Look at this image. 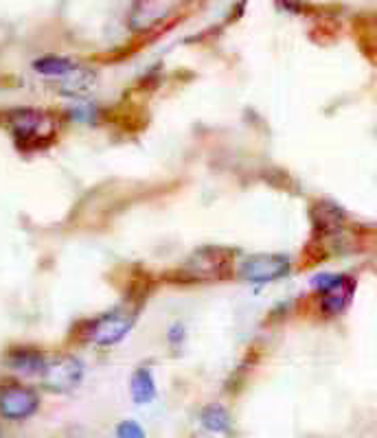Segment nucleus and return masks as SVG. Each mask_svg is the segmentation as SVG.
Instances as JSON below:
<instances>
[{
    "mask_svg": "<svg viewBox=\"0 0 377 438\" xmlns=\"http://www.w3.org/2000/svg\"><path fill=\"white\" fill-rule=\"evenodd\" d=\"M11 132L20 145H42L58 134L55 114L44 109H15L9 117Z\"/></svg>",
    "mask_w": 377,
    "mask_h": 438,
    "instance_id": "1",
    "label": "nucleus"
},
{
    "mask_svg": "<svg viewBox=\"0 0 377 438\" xmlns=\"http://www.w3.org/2000/svg\"><path fill=\"white\" fill-rule=\"evenodd\" d=\"M287 272H290V259L283 254H250L237 267L239 279L255 285L279 281Z\"/></svg>",
    "mask_w": 377,
    "mask_h": 438,
    "instance_id": "2",
    "label": "nucleus"
},
{
    "mask_svg": "<svg viewBox=\"0 0 377 438\" xmlns=\"http://www.w3.org/2000/svg\"><path fill=\"white\" fill-rule=\"evenodd\" d=\"M134 322H136V316L128 314V312L105 314V316L97 318L91 326H88L86 338L91 342H95V344H99V346H114L121 340L128 338Z\"/></svg>",
    "mask_w": 377,
    "mask_h": 438,
    "instance_id": "3",
    "label": "nucleus"
},
{
    "mask_svg": "<svg viewBox=\"0 0 377 438\" xmlns=\"http://www.w3.org/2000/svg\"><path fill=\"white\" fill-rule=\"evenodd\" d=\"M81 379H84V364L73 355H64V357L53 359L42 371L44 386L53 392L75 390L81 383Z\"/></svg>",
    "mask_w": 377,
    "mask_h": 438,
    "instance_id": "4",
    "label": "nucleus"
},
{
    "mask_svg": "<svg viewBox=\"0 0 377 438\" xmlns=\"http://www.w3.org/2000/svg\"><path fill=\"white\" fill-rule=\"evenodd\" d=\"M40 397L35 390L22 386V383H9L0 390V416L9 421H22L38 412Z\"/></svg>",
    "mask_w": 377,
    "mask_h": 438,
    "instance_id": "5",
    "label": "nucleus"
},
{
    "mask_svg": "<svg viewBox=\"0 0 377 438\" xmlns=\"http://www.w3.org/2000/svg\"><path fill=\"white\" fill-rule=\"evenodd\" d=\"M320 291H322V312L327 316L343 314L353 296V281L336 274V279Z\"/></svg>",
    "mask_w": 377,
    "mask_h": 438,
    "instance_id": "6",
    "label": "nucleus"
},
{
    "mask_svg": "<svg viewBox=\"0 0 377 438\" xmlns=\"http://www.w3.org/2000/svg\"><path fill=\"white\" fill-rule=\"evenodd\" d=\"M60 84V93L66 97H84L88 95L97 84V72L93 68H84V66H75L68 75L58 79Z\"/></svg>",
    "mask_w": 377,
    "mask_h": 438,
    "instance_id": "7",
    "label": "nucleus"
},
{
    "mask_svg": "<svg viewBox=\"0 0 377 438\" xmlns=\"http://www.w3.org/2000/svg\"><path fill=\"white\" fill-rule=\"evenodd\" d=\"M130 394L136 406H147L156 397V381L147 369H136L130 379Z\"/></svg>",
    "mask_w": 377,
    "mask_h": 438,
    "instance_id": "8",
    "label": "nucleus"
},
{
    "mask_svg": "<svg viewBox=\"0 0 377 438\" xmlns=\"http://www.w3.org/2000/svg\"><path fill=\"white\" fill-rule=\"evenodd\" d=\"M9 364L13 371L22 373V375H42L44 366H46V359L40 351L20 349V351H13L9 355Z\"/></svg>",
    "mask_w": 377,
    "mask_h": 438,
    "instance_id": "9",
    "label": "nucleus"
},
{
    "mask_svg": "<svg viewBox=\"0 0 377 438\" xmlns=\"http://www.w3.org/2000/svg\"><path fill=\"white\" fill-rule=\"evenodd\" d=\"M77 64L68 58H58V55H46V58H40L33 62V68L38 75L48 77V79H60L64 75H68Z\"/></svg>",
    "mask_w": 377,
    "mask_h": 438,
    "instance_id": "10",
    "label": "nucleus"
},
{
    "mask_svg": "<svg viewBox=\"0 0 377 438\" xmlns=\"http://www.w3.org/2000/svg\"><path fill=\"white\" fill-rule=\"evenodd\" d=\"M200 421L202 425L209 430V432H218V434H224L230 430V416L226 412L224 406H218V404H213L209 408L202 410V416H200Z\"/></svg>",
    "mask_w": 377,
    "mask_h": 438,
    "instance_id": "11",
    "label": "nucleus"
},
{
    "mask_svg": "<svg viewBox=\"0 0 377 438\" xmlns=\"http://www.w3.org/2000/svg\"><path fill=\"white\" fill-rule=\"evenodd\" d=\"M117 434L121 438H143V436H145V430H143L136 421H123L117 427Z\"/></svg>",
    "mask_w": 377,
    "mask_h": 438,
    "instance_id": "12",
    "label": "nucleus"
},
{
    "mask_svg": "<svg viewBox=\"0 0 377 438\" xmlns=\"http://www.w3.org/2000/svg\"><path fill=\"white\" fill-rule=\"evenodd\" d=\"M185 340V326L183 324H173L169 328V342L171 344H180Z\"/></svg>",
    "mask_w": 377,
    "mask_h": 438,
    "instance_id": "13",
    "label": "nucleus"
}]
</instances>
